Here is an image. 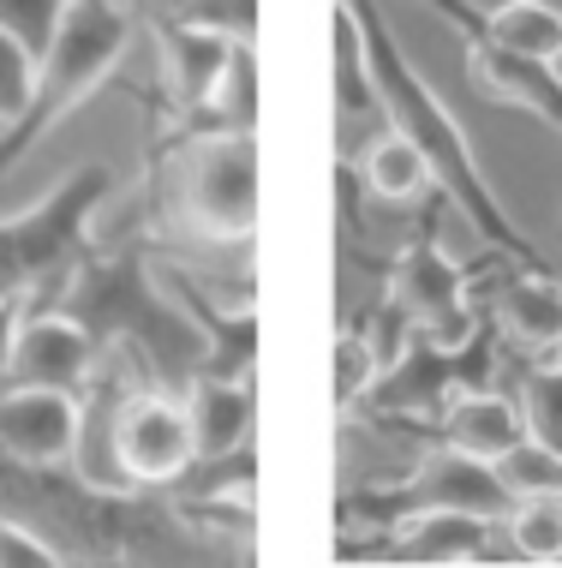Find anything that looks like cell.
<instances>
[{
  "label": "cell",
  "instance_id": "22",
  "mask_svg": "<svg viewBox=\"0 0 562 568\" xmlns=\"http://www.w3.org/2000/svg\"><path fill=\"white\" fill-rule=\"evenodd\" d=\"M521 413H527V437H539L544 449L562 455V359H527Z\"/></svg>",
  "mask_w": 562,
  "mask_h": 568
},
{
  "label": "cell",
  "instance_id": "12",
  "mask_svg": "<svg viewBox=\"0 0 562 568\" xmlns=\"http://www.w3.org/2000/svg\"><path fill=\"white\" fill-rule=\"evenodd\" d=\"M102 347L90 342V329L60 305H37L24 300L19 329H12V353H7V377L12 383H49V389H84L96 372Z\"/></svg>",
  "mask_w": 562,
  "mask_h": 568
},
{
  "label": "cell",
  "instance_id": "31",
  "mask_svg": "<svg viewBox=\"0 0 562 568\" xmlns=\"http://www.w3.org/2000/svg\"><path fill=\"white\" fill-rule=\"evenodd\" d=\"M551 7H556V12H562V0H551Z\"/></svg>",
  "mask_w": 562,
  "mask_h": 568
},
{
  "label": "cell",
  "instance_id": "13",
  "mask_svg": "<svg viewBox=\"0 0 562 568\" xmlns=\"http://www.w3.org/2000/svg\"><path fill=\"white\" fill-rule=\"evenodd\" d=\"M156 30V49H162V72H168V102L174 114L186 120V132H197L216 109V90L227 79V67H234V49L239 42L227 37H210V30H197L186 19H174V12H156L150 19Z\"/></svg>",
  "mask_w": 562,
  "mask_h": 568
},
{
  "label": "cell",
  "instance_id": "27",
  "mask_svg": "<svg viewBox=\"0 0 562 568\" xmlns=\"http://www.w3.org/2000/svg\"><path fill=\"white\" fill-rule=\"evenodd\" d=\"M30 79H37V60H30L19 42H12L7 30H0V126H12V120L24 114Z\"/></svg>",
  "mask_w": 562,
  "mask_h": 568
},
{
  "label": "cell",
  "instance_id": "9",
  "mask_svg": "<svg viewBox=\"0 0 562 568\" xmlns=\"http://www.w3.org/2000/svg\"><path fill=\"white\" fill-rule=\"evenodd\" d=\"M114 460H120L132 490H168L197 460L186 395L156 389V383L132 389L114 413Z\"/></svg>",
  "mask_w": 562,
  "mask_h": 568
},
{
  "label": "cell",
  "instance_id": "2",
  "mask_svg": "<svg viewBox=\"0 0 562 568\" xmlns=\"http://www.w3.org/2000/svg\"><path fill=\"white\" fill-rule=\"evenodd\" d=\"M347 12L359 19V37H366V60H371L377 90H384V102H389V126L407 132L425 150V162H431V174H437V192L461 210L467 227H473L497 257L527 264V270H551L533 252L527 227H514V216H509L503 197H497V186L484 180L479 150H473V138L461 132V120L443 109V97L419 79V67L407 60L401 42H395V30H389L384 12H377V0H347Z\"/></svg>",
  "mask_w": 562,
  "mask_h": 568
},
{
  "label": "cell",
  "instance_id": "17",
  "mask_svg": "<svg viewBox=\"0 0 562 568\" xmlns=\"http://www.w3.org/2000/svg\"><path fill=\"white\" fill-rule=\"evenodd\" d=\"M180 395H186V413H192L197 460H204V455H234V449H246V443H252V432H257L252 377H210V372H197Z\"/></svg>",
  "mask_w": 562,
  "mask_h": 568
},
{
  "label": "cell",
  "instance_id": "7",
  "mask_svg": "<svg viewBox=\"0 0 562 568\" xmlns=\"http://www.w3.org/2000/svg\"><path fill=\"white\" fill-rule=\"evenodd\" d=\"M491 372H497V347H491V329H473L467 342H431V335H413L395 359L377 372L366 407L377 413H407V419H443V407L467 389H491Z\"/></svg>",
  "mask_w": 562,
  "mask_h": 568
},
{
  "label": "cell",
  "instance_id": "21",
  "mask_svg": "<svg viewBox=\"0 0 562 568\" xmlns=\"http://www.w3.org/2000/svg\"><path fill=\"white\" fill-rule=\"evenodd\" d=\"M497 539H503L521 562H562V497L556 490L514 497L509 515L497 520Z\"/></svg>",
  "mask_w": 562,
  "mask_h": 568
},
{
  "label": "cell",
  "instance_id": "24",
  "mask_svg": "<svg viewBox=\"0 0 562 568\" xmlns=\"http://www.w3.org/2000/svg\"><path fill=\"white\" fill-rule=\"evenodd\" d=\"M377 372H384V353H377L371 335H359V329H341V342H336V407L341 413H354L359 402L371 395V383Z\"/></svg>",
  "mask_w": 562,
  "mask_h": 568
},
{
  "label": "cell",
  "instance_id": "18",
  "mask_svg": "<svg viewBox=\"0 0 562 568\" xmlns=\"http://www.w3.org/2000/svg\"><path fill=\"white\" fill-rule=\"evenodd\" d=\"M437 437H443L449 449H461L473 460H491V467H497V460L527 437V413L503 389H467V395H454V402L443 407Z\"/></svg>",
  "mask_w": 562,
  "mask_h": 568
},
{
  "label": "cell",
  "instance_id": "29",
  "mask_svg": "<svg viewBox=\"0 0 562 568\" xmlns=\"http://www.w3.org/2000/svg\"><path fill=\"white\" fill-rule=\"evenodd\" d=\"M24 300H0V377H7V353H12V329H19Z\"/></svg>",
  "mask_w": 562,
  "mask_h": 568
},
{
  "label": "cell",
  "instance_id": "20",
  "mask_svg": "<svg viewBox=\"0 0 562 568\" xmlns=\"http://www.w3.org/2000/svg\"><path fill=\"white\" fill-rule=\"evenodd\" d=\"M479 24L514 54L562 60V12L551 0H491V7H479Z\"/></svg>",
  "mask_w": 562,
  "mask_h": 568
},
{
  "label": "cell",
  "instance_id": "28",
  "mask_svg": "<svg viewBox=\"0 0 562 568\" xmlns=\"http://www.w3.org/2000/svg\"><path fill=\"white\" fill-rule=\"evenodd\" d=\"M67 550H54L30 520H0V568H54Z\"/></svg>",
  "mask_w": 562,
  "mask_h": 568
},
{
  "label": "cell",
  "instance_id": "4",
  "mask_svg": "<svg viewBox=\"0 0 562 568\" xmlns=\"http://www.w3.org/2000/svg\"><path fill=\"white\" fill-rule=\"evenodd\" d=\"M162 210L197 245H252L257 227V138L246 126H197L168 156Z\"/></svg>",
  "mask_w": 562,
  "mask_h": 568
},
{
  "label": "cell",
  "instance_id": "26",
  "mask_svg": "<svg viewBox=\"0 0 562 568\" xmlns=\"http://www.w3.org/2000/svg\"><path fill=\"white\" fill-rule=\"evenodd\" d=\"M162 12H174V19L210 30V37L239 42V49H252V42H257V0H180V7H162Z\"/></svg>",
  "mask_w": 562,
  "mask_h": 568
},
{
  "label": "cell",
  "instance_id": "1",
  "mask_svg": "<svg viewBox=\"0 0 562 568\" xmlns=\"http://www.w3.org/2000/svg\"><path fill=\"white\" fill-rule=\"evenodd\" d=\"M37 305H60L90 329V342L102 353H126L156 389H186V383L210 365V335L204 324L180 305V294L168 287L139 245H120V252H90L72 264L49 294H30Z\"/></svg>",
  "mask_w": 562,
  "mask_h": 568
},
{
  "label": "cell",
  "instance_id": "16",
  "mask_svg": "<svg viewBox=\"0 0 562 568\" xmlns=\"http://www.w3.org/2000/svg\"><path fill=\"white\" fill-rule=\"evenodd\" d=\"M497 329H503L527 359H556L562 353V282L551 270L514 264L503 282H497Z\"/></svg>",
  "mask_w": 562,
  "mask_h": 568
},
{
  "label": "cell",
  "instance_id": "23",
  "mask_svg": "<svg viewBox=\"0 0 562 568\" xmlns=\"http://www.w3.org/2000/svg\"><path fill=\"white\" fill-rule=\"evenodd\" d=\"M67 7L72 0H0V30H7L30 60H42L49 42L60 37V24H67Z\"/></svg>",
  "mask_w": 562,
  "mask_h": 568
},
{
  "label": "cell",
  "instance_id": "5",
  "mask_svg": "<svg viewBox=\"0 0 562 568\" xmlns=\"http://www.w3.org/2000/svg\"><path fill=\"white\" fill-rule=\"evenodd\" d=\"M509 503H514V490L503 485V473L491 460H473L437 437L419 455V467H407L401 479L347 485L336 515H341V532H377V539H389L401 520H413L425 509H473L484 520H503ZM354 557H371V545H359Z\"/></svg>",
  "mask_w": 562,
  "mask_h": 568
},
{
  "label": "cell",
  "instance_id": "10",
  "mask_svg": "<svg viewBox=\"0 0 562 568\" xmlns=\"http://www.w3.org/2000/svg\"><path fill=\"white\" fill-rule=\"evenodd\" d=\"M425 7L461 30V42H467V72H473V79L491 90L497 102L539 114L544 126L562 138V72H556V60H533V54L503 49V42H497L491 30L479 24L473 0H425Z\"/></svg>",
  "mask_w": 562,
  "mask_h": 568
},
{
  "label": "cell",
  "instance_id": "19",
  "mask_svg": "<svg viewBox=\"0 0 562 568\" xmlns=\"http://www.w3.org/2000/svg\"><path fill=\"white\" fill-rule=\"evenodd\" d=\"M347 168H354V186L366 197H377V204H419V197L437 192V174L425 162V150L395 126L377 132Z\"/></svg>",
  "mask_w": 562,
  "mask_h": 568
},
{
  "label": "cell",
  "instance_id": "14",
  "mask_svg": "<svg viewBox=\"0 0 562 568\" xmlns=\"http://www.w3.org/2000/svg\"><path fill=\"white\" fill-rule=\"evenodd\" d=\"M329 97H336V150L341 162H354L377 132H389V102L377 90L366 37H359V19L347 12V0H336V79H329Z\"/></svg>",
  "mask_w": 562,
  "mask_h": 568
},
{
  "label": "cell",
  "instance_id": "30",
  "mask_svg": "<svg viewBox=\"0 0 562 568\" xmlns=\"http://www.w3.org/2000/svg\"><path fill=\"white\" fill-rule=\"evenodd\" d=\"M156 7H180V0H156Z\"/></svg>",
  "mask_w": 562,
  "mask_h": 568
},
{
  "label": "cell",
  "instance_id": "25",
  "mask_svg": "<svg viewBox=\"0 0 562 568\" xmlns=\"http://www.w3.org/2000/svg\"><path fill=\"white\" fill-rule=\"evenodd\" d=\"M497 473H503V485L514 497H539V490H556L562 497V455L544 449L539 437H521L514 449L497 460Z\"/></svg>",
  "mask_w": 562,
  "mask_h": 568
},
{
  "label": "cell",
  "instance_id": "6",
  "mask_svg": "<svg viewBox=\"0 0 562 568\" xmlns=\"http://www.w3.org/2000/svg\"><path fill=\"white\" fill-rule=\"evenodd\" d=\"M109 192H114V174L102 162H84L42 204H30L24 216L0 222V300L49 294L60 275L96 245L90 240V222L109 204Z\"/></svg>",
  "mask_w": 562,
  "mask_h": 568
},
{
  "label": "cell",
  "instance_id": "11",
  "mask_svg": "<svg viewBox=\"0 0 562 568\" xmlns=\"http://www.w3.org/2000/svg\"><path fill=\"white\" fill-rule=\"evenodd\" d=\"M79 449V389L12 383L0 395V460L19 473H67Z\"/></svg>",
  "mask_w": 562,
  "mask_h": 568
},
{
  "label": "cell",
  "instance_id": "15",
  "mask_svg": "<svg viewBox=\"0 0 562 568\" xmlns=\"http://www.w3.org/2000/svg\"><path fill=\"white\" fill-rule=\"evenodd\" d=\"M377 562H484L497 557V520L473 509H425L371 545Z\"/></svg>",
  "mask_w": 562,
  "mask_h": 568
},
{
  "label": "cell",
  "instance_id": "32",
  "mask_svg": "<svg viewBox=\"0 0 562 568\" xmlns=\"http://www.w3.org/2000/svg\"><path fill=\"white\" fill-rule=\"evenodd\" d=\"M556 359H562V353H556Z\"/></svg>",
  "mask_w": 562,
  "mask_h": 568
},
{
  "label": "cell",
  "instance_id": "3",
  "mask_svg": "<svg viewBox=\"0 0 562 568\" xmlns=\"http://www.w3.org/2000/svg\"><path fill=\"white\" fill-rule=\"evenodd\" d=\"M132 30H139V19H132V7H120V0H72L60 37L49 42V54L37 60L24 114L12 120V126H0V180H7L60 120H72L114 79V67L132 49Z\"/></svg>",
  "mask_w": 562,
  "mask_h": 568
},
{
  "label": "cell",
  "instance_id": "8",
  "mask_svg": "<svg viewBox=\"0 0 562 568\" xmlns=\"http://www.w3.org/2000/svg\"><path fill=\"white\" fill-rule=\"evenodd\" d=\"M437 197L443 192H431L425 227L401 245V257H395L389 300L413 317V335H431V342L454 347V342H467V335L479 329V312H473V294H467V270L454 264V257L443 252V240H437Z\"/></svg>",
  "mask_w": 562,
  "mask_h": 568
}]
</instances>
